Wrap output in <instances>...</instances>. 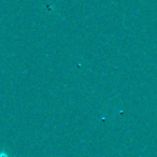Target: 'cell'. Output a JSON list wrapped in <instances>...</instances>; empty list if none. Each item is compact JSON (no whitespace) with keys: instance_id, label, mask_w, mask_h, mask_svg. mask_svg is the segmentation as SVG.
Masks as SVG:
<instances>
[{"instance_id":"1","label":"cell","mask_w":157,"mask_h":157,"mask_svg":"<svg viewBox=\"0 0 157 157\" xmlns=\"http://www.w3.org/2000/svg\"><path fill=\"white\" fill-rule=\"evenodd\" d=\"M0 157H8V155L2 152V153H0Z\"/></svg>"}]
</instances>
